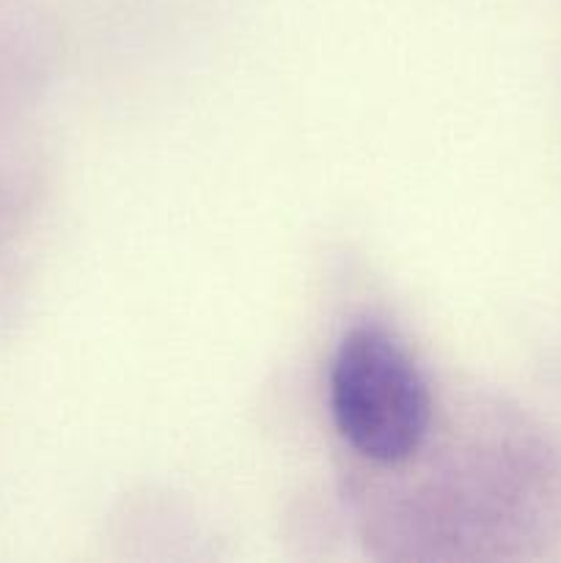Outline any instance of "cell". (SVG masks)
Masks as SVG:
<instances>
[{
	"label": "cell",
	"mask_w": 561,
	"mask_h": 563,
	"mask_svg": "<svg viewBox=\"0 0 561 563\" xmlns=\"http://www.w3.org/2000/svg\"><path fill=\"white\" fill-rule=\"evenodd\" d=\"M330 416L336 432L374 465H405L432 429V394L383 324H355L330 363Z\"/></svg>",
	"instance_id": "cell-1"
}]
</instances>
